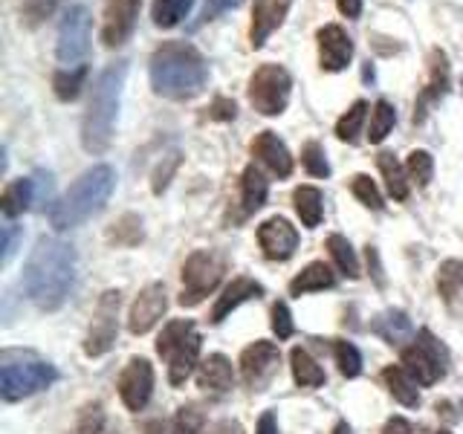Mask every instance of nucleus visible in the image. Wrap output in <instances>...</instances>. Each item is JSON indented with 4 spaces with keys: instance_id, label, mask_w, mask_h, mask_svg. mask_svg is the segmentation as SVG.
<instances>
[{
    "instance_id": "nucleus-19",
    "label": "nucleus",
    "mask_w": 463,
    "mask_h": 434,
    "mask_svg": "<svg viewBox=\"0 0 463 434\" xmlns=\"http://www.w3.org/2000/svg\"><path fill=\"white\" fill-rule=\"evenodd\" d=\"M296 0H252V24H250V47L260 50L269 35L284 24Z\"/></svg>"
},
{
    "instance_id": "nucleus-25",
    "label": "nucleus",
    "mask_w": 463,
    "mask_h": 434,
    "mask_svg": "<svg viewBox=\"0 0 463 434\" xmlns=\"http://www.w3.org/2000/svg\"><path fill=\"white\" fill-rule=\"evenodd\" d=\"M336 284V272H333L325 260H313L304 267L293 281H289V296H307V293H322Z\"/></svg>"
},
{
    "instance_id": "nucleus-30",
    "label": "nucleus",
    "mask_w": 463,
    "mask_h": 434,
    "mask_svg": "<svg viewBox=\"0 0 463 434\" xmlns=\"http://www.w3.org/2000/svg\"><path fill=\"white\" fill-rule=\"evenodd\" d=\"M383 382L388 385L391 397H394L400 405H405V409H417L420 405V391H417V382L411 380L409 373H405L402 365H391L383 371Z\"/></svg>"
},
{
    "instance_id": "nucleus-35",
    "label": "nucleus",
    "mask_w": 463,
    "mask_h": 434,
    "mask_svg": "<svg viewBox=\"0 0 463 434\" xmlns=\"http://www.w3.org/2000/svg\"><path fill=\"white\" fill-rule=\"evenodd\" d=\"M397 125V110L388 99H380L371 108V125H368V139L371 145H380Z\"/></svg>"
},
{
    "instance_id": "nucleus-31",
    "label": "nucleus",
    "mask_w": 463,
    "mask_h": 434,
    "mask_svg": "<svg viewBox=\"0 0 463 434\" xmlns=\"http://www.w3.org/2000/svg\"><path fill=\"white\" fill-rule=\"evenodd\" d=\"M289 368H293V380L301 388H318L325 385V371L322 365L304 351V347H293L289 351Z\"/></svg>"
},
{
    "instance_id": "nucleus-20",
    "label": "nucleus",
    "mask_w": 463,
    "mask_h": 434,
    "mask_svg": "<svg viewBox=\"0 0 463 434\" xmlns=\"http://www.w3.org/2000/svg\"><path fill=\"white\" fill-rule=\"evenodd\" d=\"M250 151L260 165H267L275 174V177L287 180L289 174H293V154H289L284 139H279V134H272V130H260L252 139Z\"/></svg>"
},
{
    "instance_id": "nucleus-4",
    "label": "nucleus",
    "mask_w": 463,
    "mask_h": 434,
    "mask_svg": "<svg viewBox=\"0 0 463 434\" xmlns=\"http://www.w3.org/2000/svg\"><path fill=\"white\" fill-rule=\"evenodd\" d=\"M116 188V171L110 165H93L87 168L81 177L72 183L61 200H55V206L50 209V223L55 231L76 229L84 221H90L93 214L105 209V203L110 200Z\"/></svg>"
},
{
    "instance_id": "nucleus-28",
    "label": "nucleus",
    "mask_w": 463,
    "mask_h": 434,
    "mask_svg": "<svg viewBox=\"0 0 463 434\" xmlns=\"http://www.w3.org/2000/svg\"><path fill=\"white\" fill-rule=\"evenodd\" d=\"M296 214L301 217V226L316 229L325 217V194L316 185H298L293 192Z\"/></svg>"
},
{
    "instance_id": "nucleus-16",
    "label": "nucleus",
    "mask_w": 463,
    "mask_h": 434,
    "mask_svg": "<svg viewBox=\"0 0 463 434\" xmlns=\"http://www.w3.org/2000/svg\"><path fill=\"white\" fill-rule=\"evenodd\" d=\"M165 307H168V293H165V284H148L142 289V293L134 298L130 304V313H128V330L134 333V336H145L148 330L156 327L159 318L165 316Z\"/></svg>"
},
{
    "instance_id": "nucleus-52",
    "label": "nucleus",
    "mask_w": 463,
    "mask_h": 434,
    "mask_svg": "<svg viewBox=\"0 0 463 434\" xmlns=\"http://www.w3.org/2000/svg\"><path fill=\"white\" fill-rule=\"evenodd\" d=\"M336 9L345 14V18L356 21L359 14H362V0H336Z\"/></svg>"
},
{
    "instance_id": "nucleus-22",
    "label": "nucleus",
    "mask_w": 463,
    "mask_h": 434,
    "mask_svg": "<svg viewBox=\"0 0 463 434\" xmlns=\"http://www.w3.org/2000/svg\"><path fill=\"white\" fill-rule=\"evenodd\" d=\"M438 293L446 304V310L463 318V260L449 258L438 267Z\"/></svg>"
},
{
    "instance_id": "nucleus-24",
    "label": "nucleus",
    "mask_w": 463,
    "mask_h": 434,
    "mask_svg": "<svg viewBox=\"0 0 463 434\" xmlns=\"http://www.w3.org/2000/svg\"><path fill=\"white\" fill-rule=\"evenodd\" d=\"M371 333H376L383 342L400 347L402 342H409L414 336V325L402 310H385L371 322Z\"/></svg>"
},
{
    "instance_id": "nucleus-1",
    "label": "nucleus",
    "mask_w": 463,
    "mask_h": 434,
    "mask_svg": "<svg viewBox=\"0 0 463 434\" xmlns=\"http://www.w3.org/2000/svg\"><path fill=\"white\" fill-rule=\"evenodd\" d=\"M76 250L61 238H38L24 267L26 296L43 313L61 310L76 289Z\"/></svg>"
},
{
    "instance_id": "nucleus-14",
    "label": "nucleus",
    "mask_w": 463,
    "mask_h": 434,
    "mask_svg": "<svg viewBox=\"0 0 463 434\" xmlns=\"http://www.w3.org/2000/svg\"><path fill=\"white\" fill-rule=\"evenodd\" d=\"M119 397L125 402L128 411H142L145 405H148L151 394H154V368L148 359L142 356H134L125 365V371L119 373Z\"/></svg>"
},
{
    "instance_id": "nucleus-12",
    "label": "nucleus",
    "mask_w": 463,
    "mask_h": 434,
    "mask_svg": "<svg viewBox=\"0 0 463 434\" xmlns=\"http://www.w3.org/2000/svg\"><path fill=\"white\" fill-rule=\"evenodd\" d=\"M142 12V0H105L101 12V43L108 50L122 47L130 41Z\"/></svg>"
},
{
    "instance_id": "nucleus-11",
    "label": "nucleus",
    "mask_w": 463,
    "mask_h": 434,
    "mask_svg": "<svg viewBox=\"0 0 463 434\" xmlns=\"http://www.w3.org/2000/svg\"><path fill=\"white\" fill-rule=\"evenodd\" d=\"M119 304H122L119 289H108V293H101L96 310H93L90 330H87V339H84V354L90 359L105 356L113 347L116 333H119Z\"/></svg>"
},
{
    "instance_id": "nucleus-23",
    "label": "nucleus",
    "mask_w": 463,
    "mask_h": 434,
    "mask_svg": "<svg viewBox=\"0 0 463 434\" xmlns=\"http://www.w3.org/2000/svg\"><path fill=\"white\" fill-rule=\"evenodd\" d=\"M269 183L264 177V171L258 165H246L241 174V217L255 214L267 203Z\"/></svg>"
},
{
    "instance_id": "nucleus-34",
    "label": "nucleus",
    "mask_w": 463,
    "mask_h": 434,
    "mask_svg": "<svg viewBox=\"0 0 463 434\" xmlns=\"http://www.w3.org/2000/svg\"><path fill=\"white\" fill-rule=\"evenodd\" d=\"M192 9H194V0H154L151 21L156 29H174L188 18Z\"/></svg>"
},
{
    "instance_id": "nucleus-43",
    "label": "nucleus",
    "mask_w": 463,
    "mask_h": 434,
    "mask_svg": "<svg viewBox=\"0 0 463 434\" xmlns=\"http://www.w3.org/2000/svg\"><path fill=\"white\" fill-rule=\"evenodd\" d=\"M110 238L116 241V243H125V246H130V243H139L142 241V221L137 214H125L119 223H116V229L110 231Z\"/></svg>"
},
{
    "instance_id": "nucleus-38",
    "label": "nucleus",
    "mask_w": 463,
    "mask_h": 434,
    "mask_svg": "<svg viewBox=\"0 0 463 434\" xmlns=\"http://www.w3.org/2000/svg\"><path fill=\"white\" fill-rule=\"evenodd\" d=\"M333 354H336V365H339L342 376L354 380V376L362 373V354H359V347L354 342L336 339V342H333Z\"/></svg>"
},
{
    "instance_id": "nucleus-9",
    "label": "nucleus",
    "mask_w": 463,
    "mask_h": 434,
    "mask_svg": "<svg viewBox=\"0 0 463 434\" xmlns=\"http://www.w3.org/2000/svg\"><path fill=\"white\" fill-rule=\"evenodd\" d=\"M223 272H226V260L212 250H197L188 255L183 264V293H180L183 307H197L203 298L212 296L217 284L223 281Z\"/></svg>"
},
{
    "instance_id": "nucleus-27",
    "label": "nucleus",
    "mask_w": 463,
    "mask_h": 434,
    "mask_svg": "<svg viewBox=\"0 0 463 434\" xmlns=\"http://www.w3.org/2000/svg\"><path fill=\"white\" fill-rule=\"evenodd\" d=\"M235 382V371H232V362L223 354H212L200 362L197 368V385L206 391H229Z\"/></svg>"
},
{
    "instance_id": "nucleus-46",
    "label": "nucleus",
    "mask_w": 463,
    "mask_h": 434,
    "mask_svg": "<svg viewBox=\"0 0 463 434\" xmlns=\"http://www.w3.org/2000/svg\"><path fill=\"white\" fill-rule=\"evenodd\" d=\"M200 429H203V411L197 409V405L180 409L177 426H174V434H200Z\"/></svg>"
},
{
    "instance_id": "nucleus-3",
    "label": "nucleus",
    "mask_w": 463,
    "mask_h": 434,
    "mask_svg": "<svg viewBox=\"0 0 463 434\" xmlns=\"http://www.w3.org/2000/svg\"><path fill=\"white\" fill-rule=\"evenodd\" d=\"M128 81V61H116L101 70V76L93 84L90 101H87L81 119V145L87 154H105L113 142V127L119 119L122 90Z\"/></svg>"
},
{
    "instance_id": "nucleus-26",
    "label": "nucleus",
    "mask_w": 463,
    "mask_h": 434,
    "mask_svg": "<svg viewBox=\"0 0 463 434\" xmlns=\"http://www.w3.org/2000/svg\"><path fill=\"white\" fill-rule=\"evenodd\" d=\"M33 203H38L35 197V180L33 177H21V180H12L4 194H0V212H4L6 221H14L18 214H24Z\"/></svg>"
},
{
    "instance_id": "nucleus-50",
    "label": "nucleus",
    "mask_w": 463,
    "mask_h": 434,
    "mask_svg": "<svg viewBox=\"0 0 463 434\" xmlns=\"http://www.w3.org/2000/svg\"><path fill=\"white\" fill-rule=\"evenodd\" d=\"M383 434H414V429H411V423L405 417H391L385 423V429H383Z\"/></svg>"
},
{
    "instance_id": "nucleus-2",
    "label": "nucleus",
    "mask_w": 463,
    "mask_h": 434,
    "mask_svg": "<svg viewBox=\"0 0 463 434\" xmlns=\"http://www.w3.org/2000/svg\"><path fill=\"white\" fill-rule=\"evenodd\" d=\"M151 90L171 101H188L200 96L209 84V61L194 43L163 41L148 61Z\"/></svg>"
},
{
    "instance_id": "nucleus-32",
    "label": "nucleus",
    "mask_w": 463,
    "mask_h": 434,
    "mask_svg": "<svg viewBox=\"0 0 463 434\" xmlns=\"http://www.w3.org/2000/svg\"><path fill=\"white\" fill-rule=\"evenodd\" d=\"M87 76H90V67L87 64H79V67H64L58 70L52 76V93L58 101H76L81 87L87 81Z\"/></svg>"
},
{
    "instance_id": "nucleus-10",
    "label": "nucleus",
    "mask_w": 463,
    "mask_h": 434,
    "mask_svg": "<svg viewBox=\"0 0 463 434\" xmlns=\"http://www.w3.org/2000/svg\"><path fill=\"white\" fill-rule=\"evenodd\" d=\"M87 52H90V12H87V6L76 4L64 12L61 26H58L55 58L67 67H79Z\"/></svg>"
},
{
    "instance_id": "nucleus-57",
    "label": "nucleus",
    "mask_w": 463,
    "mask_h": 434,
    "mask_svg": "<svg viewBox=\"0 0 463 434\" xmlns=\"http://www.w3.org/2000/svg\"><path fill=\"white\" fill-rule=\"evenodd\" d=\"M108 434H119V431H108Z\"/></svg>"
},
{
    "instance_id": "nucleus-8",
    "label": "nucleus",
    "mask_w": 463,
    "mask_h": 434,
    "mask_svg": "<svg viewBox=\"0 0 463 434\" xmlns=\"http://www.w3.org/2000/svg\"><path fill=\"white\" fill-rule=\"evenodd\" d=\"M402 368L417 385H434L449 371V351L431 330H420L411 347L402 351Z\"/></svg>"
},
{
    "instance_id": "nucleus-18",
    "label": "nucleus",
    "mask_w": 463,
    "mask_h": 434,
    "mask_svg": "<svg viewBox=\"0 0 463 434\" xmlns=\"http://www.w3.org/2000/svg\"><path fill=\"white\" fill-rule=\"evenodd\" d=\"M258 246L269 260H289L298 250V229L281 214L267 217L258 226Z\"/></svg>"
},
{
    "instance_id": "nucleus-54",
    "label": "nucleus",
    "mask_w": 463,
    "mask_h": 434,
    "mask_svg": "<svg viewBox=\"0 0 463 434\" xmlns=\"http://www.w3.org/2000/svg\"><path fill=\"white\" fill-rule=\"evenodd\" d=\"M142 434H174V429L165 423V420H151L148 426H145V431Z\"/></svg>"
},
{
    "instance_id": "nucleus-13",
    "label": "nucleus",
    "mask_w": 463,
    "mask_h": 434,
    "mask_svg": "<svg viewBox=\"0 0 463 434\" xmlns=\"http://www.w3.org/2000/svg\"><path fill=\"white\" fill-rule=\"evenodd\" d=\"M279 362H281L279 344L267 342V339L252 342L241 354V376H243V382L250 385L252 391H264L272 382V376L279 373Z\"/></svg>"
},
{
    "instance_id": "nucleus-56",
    "label": "nucleus",
    "mask_w": 463,
    "mask_h": 434,
    "mask_svg": "<svg viewBox=\"0 0 463 434\" xmlns=\"http://www.w3.org/2000/svg\"><path fill=\"white\" fill-rule=\"evenodd\" d=\"M429 434H449V431H429Z\"/></svg>"
},
{
    "instance_id": "nucleus-49",
    "label": "nucleus",
    "mask_w": 463,
    "mask_h": 434,
    "mask_svg": "<svg viewBox=\"0 0 463 434\" xmlns=\"http://www.w3.org/2000/svg\"><path fill=\"white\" fill-rule=\"evenodd\" d=\"M241 4V0H206V6H203V18L200 21H214L221 18L223 12L235 9Z\"/></svg>"
},
{
    "instance_id": "nucleus-53",
    "label": "nucleus",
    "mask_w": 463,
    "mask_h": 434,
    "mask_svg": "<svg viewBox=\"0 0 463 434\" xmlns=\"http://www.w3.org/2000/svg\"><path fill=\"white\" fill-rule=\"evenodd\" d=\"M206 434H243V429L235 420H221V423H214Z\"/></svg>"
},
{
    "instance_id": "nucleus-21",
    "label": "nucleus",
    "mask_w": 463,
    "mask_h": 434,
    "mask_svg": "<svg viewBox=\"0 0 463 434\" xmlns=\"http://www.w3.org/2000/svg\"><path fill=\"white\" fill-rule=\"evenodd\" d=\"M264 296V287H260L255 278H246V275H238V278H232L223 293L217 296L214 307H212V325H221L229 313H235L243 301H252V298H260Z\"/></svg>"
},
{
    "instance_id": "nucleus-44",
    "label": "nucleus",
    "mask_w": 463,
    "mask_h": 434,
    "mask_svg": "<svg viewBox=\"0 0 463 434\" xmlns=\"http://www.w3.org/2000/svg\"><path fill=\"white\" fill-rule=\"evenodd\" d=\"M272 333L279 336V342L289 339L296 333V325H293V316H289L287 301H275L272 304Z\"/></svg>"
},
{
    "instance_id": "nucleus-5",
    "label": "nucleus",
    "mask_w": 463,
    "mask_h": 434,
    "mask_svg": "<svg viewBox=\"0 0 463 434\" xmlns=\"http://www.w3.org/2000/svg\"><path fill=\"white\" fill-rule=\"evenodd\" d=\"M156 354L168 362V382L183 385L194 373V368H200V336L194 330V322H188V318L168 322L156 339Z\"/></svg>"
},
{
    "instance_id": "nucleus-40",
    "label": "nucleus",
    "mask_w": 463,
    "mask_h": 434,
    "mask_svg": "<svg viewBox=\"0 0 463 434\" xmlns=\"http://www.w3.org/2000/svg\"><path fill=\"white\" fill-rule=\"evenodd\" d=\"M301 165L304 171L310 174V177H318V180H327L330 177V163H327V154L318 142H307L301 148Z\"/></svg>"
},
{
    "instance_id": "nucleus-33",
    "label": "nucleus",
    "mask_w": 463,
    "mask_h": 434,
    "mask_svg": "<svg viewBox=\"0 0 463 434\" xmlns=\"http://www.w3.org/2000/svg\"><path fill=\"white\" fill-rule=\"evenodd\" d=\"M368 101L365 99H356L351 108H347L339 122H336V139L347 142V145H359L362 139V125H365V116H368Z\"/></svg>"
},
{
    "instance_id": "nucleus-48",
    "label": "nucleus",
    "mask_w": 463,
    "mask_h": 434,
    "mask_svg": "<svg viewBox=\"0 0 463 434\" xmlns=\"http://www.w3.org/2000/svg\"><path fill=\"white\" fill-rule=\"evenodd\" d=\"M21 235H24V231H21V226L18 223H6L4 226V258H0V264H9V260H12V255H14V250H18V241H21Z\"/></svg>"
},
{
    "instance_id": "nucleus-36",
    "label": "nucleus",
    "mask_w": 463,
    "mask_h": 434,
    "mask_svg": "<svg viewBox=\"0 0 463 434\" xmlns=\"http://www.w3.org/2000/svg\"><path fill=\"white\" fill-rule=\"evenodd\" d=\"M327 250H330V258L336 260V267L342 275H347V278H359V258L354 252V246L347 238L342 235H330L327 238Z\"/></svg>"
},
{
    "instance_id": "nucleus-51",
    "label": "nucleus",
    "mask_w": 463,
    "mask_h": 434,
    "mask_svg": "<svg viewBox=\"0 0 463 434\" xmlns=\"http://www.w3.org/2000/svg\"><path fill=\"white\" fill-rule=\"evenodd\" d=\"M255 434H279V420H275L272 411H264L255 426Z\"/></svg>"
},
{
    "instance_id": "nucleus-55",
    "label": "nucleus",
    "mask_w": 463,
    "mask_h": 434,
    "mask_svg": "<svg viewBox=\"0 0 463 434\" xmlns=\"http://www.w3.org/2000/svg\"><path fill=\"white\" fill-rule=\"evenodd\" d=\"M333 434H354V431H351V426H347L345 420H342V423H336V429H333Z\"/></svg>"
},
{
    "instance_id": "nucleus-47",
    "label": "nucleus",
    "mask_w": 463,
    "mask_h": 434,
    "mask_svg": "<svg viewBox=\"0 0 463 434\" xmlns=\"http://www.w3.org/2000/svg\"><path fill=\"white\" fill-rule=\"evenodd\" d=\"M235 113H238L235 101L226 99V96H217L212 101V108H209V119H214V122H232V119H235Z\"/></svg>"
},
{
    "instance_id": "nucleus-17",
    "label": "nucleus",
    "mask_w": 463,
    "mask_h": 434,
    "mask_svg": "<svg viewBox=\"0 0 463 434\" xmlns=\"http://www.w3.org/2000/svg\"><path fill=\"white\" fill-rule=\"evenodd\" d=\"M318 43V67L327 72H342L354 61V38L339 24H325L316 33Z\"/></svg>"
},
{
    "instance_id": "nucleus-15",
    "label": "nucleus",
    "mask_w": 463,
    "mask_h": 434,
    "mask_svg": "<svg viewBox=\"0 0 463 434\" xmlns=\"http://www.w3.org/2000/svg\"><path fill=\"white\" fill-rule=\"evenodd\" d=\"M449 84H452V67H449V55L434 47L429 52V79L426 87L420 90L417 96V105H414V122L420 125L429 116V110L434 105H440V99L449 93Z\"/></svg>"
},
{
    "instance_id": "nucleus-29",
    "label": "nucleus",
    "mask_w": 463,
    "mask_h": 434,
    "mask_svg": "<svg viewBox=\"0 0 463 434\" xmlns=\"http://www.w3.org/2000/svg\"><path fill=\"white\" fill-rule=\"evenodd\" d=\"M376 165H380V174L385 177V188L388 194L394 200H409V192H411V180H409V171H405V165L397 163L394 154L383 151L380 156H376Z\"/></svg>"
},
{
    "instance_id": "nucleus-37",
    "label": "nucleus",
    "mask_w": 463,
    "mask_h": 434,
    "mask_svg": "<svg viewBox=\"0 0 463 434\" xmlns=\"http://www.w3.org/2000/svg\"><path fill=\"white\" fill-rule=\"evenodd\" d=\"M405 171H409V180L417 188H426L434 177V156L429 151H411L405 159Z\"/></svg>"
},
{
    "instance_id": "nucleus-6",
    "label": "nucleus",
    "mask_w": 463,
    "mask_h": 434,
    "mask_svg": "<svg viewBox=\"0 0 463 434\" xmlns=\"http://www.w3.org/2000/svg\"><path fill=\"white\" fill-rule=\"evenodd\" d=\"M55 380L58 371L50 362H41L33 356L12 362V356H4V365H0V397H4V402H18L50 388Z\"/></svg>"
},
{
    "instance_id": "nucleus-45",
    "label": "nucleus",
    "mask_w": 463,
    "mask_h": 434,
    "mask_svg": "<svg viewBox=\"0 0 463 434\" xmlns=\"http://www.w3.org/2000/svg\"><path fill=\"white\" fill-rule=\"evenodd\" d=\"M180 168V154H168L165 156V165L159 163V168L154 171V180H151V188H154V194H163L165 188H168V183H171V177H174V171Z\"/></svg>"
},
{
    "instance_id": "nucleus-42",
    "label": "nucleus",
    "mask_w": 463,
    "mask_h": 434,
    "mask_svg": "<svg viewBox=\"0 0 463 434\" xmlns=\"http://www.w3.org/2000/svg\"><path fill=\"white\" fill-rule=\"evenodd\" d=\"M351 192H354V197L362 203V206H368L373 212H380L385 206L380 188H376V183L368 177V174H354V177H351Z\"/></svg>"
},
{
    "instance_id": "nucleus-39",
    "label": "nucleus",
    "mask_w": 463,
    "mask_h": 434,
    "mask_svg": "<svg viewBox=\"0 0 463 434\" xmlns=\"http://www.w3.org/2000/svg\"><path fill=\"white\" fill-rule=\"evenodd\" d=\"M61 6V0H21V18L26 26H41L47 24Z\"/></svg>"
},
{
    "instance_id": "nucleus-7",
    "label": "nucleus",
    "mask_w": 463,
    "mask_h": 434,
    "mask_svg": "<svg viewBox=\"0 0 463 434\" xmlns=\"http://www.w3.org/2000/svg\"><path fill=\"white\" fill-rule=\"evenodd\" d=\"M246 96L260 116H281L293 96V76L281 64H260L250 76Z\"/></svg>"
},
{
    "instance_id": "nucleus-41",
    "label": "nucleus",
    "mask_w": 463,
    "mask_h": 434,
    "mask_svg": "<svg viewBox=\"0 0 463 434\" xmlns=\"http://www.w3.org/2000/svg\"><path fill=\"white\" fill-rule=\"evenodd\" d=\"M105 429V409H101V402H87L84 409L79 411L76 417V426L70 429V434H101Z\"/></svg>"
}]
</instances>
